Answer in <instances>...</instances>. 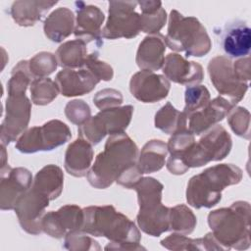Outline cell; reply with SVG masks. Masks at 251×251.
<instances>
[{
	"instance_id": "6da1fadb",
	"label": "cell",
	"mask_w": 251,
	"mask_h": 251,
	"mask_svg": "<svg viewBox=\"0 0 251 251\" xmlns=\"http://www.w3.org/2000/svg\"><path fill=\"white\" fill-rule=\"evenodd\" d=\"M138 148L125 132L111 135L87 173L89 183L98 189L110 186L137 165Z\"/></svg>"
},
{
	"instance_id": "7a4b0ae2",
	"label": "cell",
	"mask_w": 251,
	"mask_h": 251,
	"mask_svg": "<svg viewBox=\"0 0 251 251\" xmlns=\"http://www.w3.org/2000/svg\"><path fill=\"white\" fill-rule=\"evenodd\" d=\"M83 216L80 230L84 233L104 236L111 243L138 245L141 236L134 223L118 212L114 206H89L83 209Z\"/></svg>"
},
{
	"instance_id": "3957f363",
	"label": "cell",
	"mask_w": 251,
	"mask_h": 251,
	"mask_svg": "<svg viewBox=\"0 0 251 251\" xmlns=\"http://www.w3.org/2000/svg\"><path fill=\"white\" fill-rule=\"evenodd\" d=\"M241 170L232 164H220L192 176L186 189V200L194 208H211L221 200L225 187L237 184Z\"/></svg>"
},
{
	"instance_id": "277c9868",
	"label": "cell",
	"mask_w": 251,
	"mask_h": 251,
	"mask_svg": "<svg viewBox=\"0 0 251 251\" xmlns=\"http://www.w3.org/2000/svg\"><path fill=\"white\" fill-rule=\"evenodd\" d=\"M231 146L230 135L222 126L216 125L205 131L198 142L194 141L176 162L167 165V168L171 174L183 175L189 168L225 159Z\"/></svg>"
},
{
	"instance_id": "5b68a950",
	"label": "cell",
	"mask_w": 251,
	"mask_h": 251,
	"mask_svg": "<svg viewBox=\"0 0 251 251\" xmlns=\"http://www.w3.org/2000/svg\"><path fill=\"white\" fill-rule=\"evenodd\" d=\"M163 188V184L153 177H141L132 188L138 197V226L151 236H160L170 229V208L161 202Z\"/></svg>"
},
{
	"instance_id": "8992f818",
	"label": "cell",
	"mask_w": 251,
	"mask_h": 251,
	"mask_svg": "<svg viewBox=\"0 0 251 251\" xmlns=\"http://www.w3.org/2000/svg\"><path fill=\"white\" fill-rule=\"evenodd\" d=\"M166 45L174 51L184 52L186 57H202L211 49L206 28L195 17H184L176 10L169 16Z\"/></svg>"
},
{
	"instance_id": "52a82bcc",
	"label": "cell",
	"mask_w": 251,
	"mask_h": 251,
	"mask_svg": "<svg viewBox=\"0 0 251 251\" xmlns=\"http://www.w3.org/2000/svg\"><path fill=\"white\" fill-rule=\"evenodd\" d=\"M250 206L247 202H235L228 208L213 211L208 216V224L219 243L231 244L249 242Z\"/></svg>"
},
{
	"instance_id": "ba28073f",
	"label": "cell",
	"mask_w": 251,
	"mask_h": 251,
	"mask_svg": "<svg viewBox=\"0 0 251 251\" xmlns=\"http://www.w3.org/2000/svg\"><path fill=\"white\" fill-rule=\"evenodd\" d=\"M133 107H114L101 110L96 116L90 117L78 127V135L91 145L98 144L107 134L123 133L128 126Z\"/></svg>"
},
{
	"instance_id": "9c48e42d",
	"label": "cell",
	"mask_w": 251,
	"mask_h": 251,
	"mask_svg": "<svg viewBox=\"0 0 251 251\" xmlns=\"http://www.w3.org/2000/svg\"><path fill=\"white\" fill-rule=\"evenodd\" d=\"M72 132L59 120H51L41 126H33L25 131L17 140L16 148L25 154L51 151L70 140Z\"/></svg>"
},
{
	"instance_id": "30bf717a",
	"label": "cell",
	"mask_w": 251,
	"mask_h": 251,
	"mask_svg": "<svg viewBox=\"0 0 251 251\" xmlns=\"http://www.w3.org/2000/svg\"><path fill=\"white\" fill-rule=\"evenodd\" d=\"M137 1H110L109 16L102 29V37L108 39L132 38L140 29V15L135 11Z\"/></svg>"
},
{
	"instance_id": "8fae6325",
	"label": "cell",
	"mask_w": 251,
	"mask_h": 251,
	"mask_svg": "<svg viewBox=\"0 0 251 251\" xmlns=\"http://www.w3.org/2000/svg\"><path fill=\"white\" fill-rule=\"evenodd\" d=\"M208 71L211 82L222 97L233 106L243 98L248 89V83L237 77L229 59L225 56L213 58L209 62Z\"/></svg>"
},
{
	"instance_id": "7c38bea8",
	"label": "cell",
	"mask_w": 251,
	"mask_h": 251,
	"mask_svg": "<svg viewBox=\"0 0 251 251\" xmlns=\"http://www.w3.org/2000/svg\"><path fill=\"white\" fill-rule=\"evenodd\" d=\"M5 118L1 125V144L15 141L26 128L31 110V103L25 95L8 96Z\"/></svg>"
},
{
	"instance_id": "4fadbf2b",
	"label": "cell",
	"mask_w": 251,
	"mask_h": 251,
	"mask_svg": "<svg viewBox=\"0 0 251 251\" xmlns=\"http://www.w3.org/2000/svg\"><path fill=\"white\" fill-rule=\"evenodd\" d=\"M32 186V176L25 168L12 169L8 164L1 167L0 205L2 210L15 209L20 199Z\"/></svg>"
},
{
	"instance_id": "5bb4252c",
	"label": "cell",
	"mask_w": 251,
	"mask_h": 251,
	"mask_svg": "<svg viewBox=\"0 0 251 251\" xmlns=\"http://www.w3.org/2000/svg\"><path fill=\"white\" fill-rule=\"evenodd\" d=\"M49 201L48 197L30 187L14 209L23 229L31 234H38L42 231L41 222Z\"/></svg>"
},
{
	"instance_id": "9a60e30c",
	"label": "cell",
	"mask_w": 251,
	"mask_h": 251,
	"mask_svg": "<svg viewBox=\"0 0 251 251\" xmlns=\"http://www.w3.org/2000/svg\"><path fill=\"white\" fill-rule=\"evenodd\" d=\"M75 5L76 8L75 36L86 44L94 42L99 48L103 45L101 29L105 20L103 12L97 6L88 5L82 1H76Z\"/></svg>"
},
{
	"instance_id": "2e32d148",
	"label": "cell",
	"mask_w": 251,
	"mask_h": 251,
	"mask_svg": "<svg viewBox=\"0 0 251 251\" xmlns=\"http://www.w3.org/2000/svg\"><path fill=\"white\" fill-rule=\"evenodd\" d=\"M171 83L162 75L141 70L134 74L129 81V90L133 97L143 103H155L168 96Z\"/></svg>"
},
{
	"instance_id": "e0dca14e",
	"label": "cell",
	"mask_w": 251,
	"mask_h": 251,
	"mask_svg": "<svg viewBox=\"0 0 251 251\" xmlns=\"http://www.w3.org/2000/svg\"><path fill=\"white\" fill-rule=\"evenodd\" d=\"M219 43L223 51L229 58L248 57L251 47V29L240 20H233L220 28Z\"/></svg>"
},
{
	"instance_id": "ac0fdd59",
	"label": "cell",
	"mask_w": 251,
	"mask_h": 251,
	"mask_svg": "<svg viewBox=\"0 0 251 251\" xmlns=\"http://www.w3.org/2000/svg\"><path fill=\"white\" fill-rule=\"evenodd\" d=\"M83 210L76 205H66L58 211L43 216L41 227L44 232L55 238H62L69 232L80 230L83 225Z\"/></svg>"
},
{
	"instance_id": "d6986e66",
	"label": "cell",
	"mask_w": 251,
	"mask_h": 251,
	"mask_svg": "<svg viewBox=\"0 0 251 251\" xmlns=\"http://www.w3.org/2000/svg\"><path fill=\"white\" fill-rule=\"evenodd\" d=\"M100 79L88 68L83 67L75 71L65 69L56 75L55 82L60 93L66 97L84 95L92 91Z\"/></svg>"
},
{
	"instance_id": "ffe728a7",
	"label": "cell",
	"mask_w": 251,
	"mask_h": 251,
	"mask_svg": "<svg viewBox=\"0 0 251 251\" xmlns=\"http://www.w3.org/2000/svg\"><path fill=\"white\" fill-rule=\"evenodd\" d=\"M163 73L170 80L192 86L203 80V68L197 62H189L176 53H170L164 60Z\"/></svg>"
},
{
	"instance_id": "44dd1931",
	"label": "cell",
	"mask_w": 251,
	"mask_h": 251,
	"mask_svg": "<svg viewBox=\"0 0 251 251\" xmlns=\"http://www.w3.org/2000/svg\"><path fill=\"white\" fill-rule=\"evenodd\" d=\"M233 107L232 104L222 96L210 100L204 108L187 118V129L194 135H200L221 122Z\"/></svg>"
},
{
	"instance_id": "7402d4cb",
	"label": "cell",
	"mask_w": 251,
	"mask_h": 251,
	"mask_svg": "<svg viewBox=\"0 0 251 251\" xmlns=\"http://www.w3.org/2000/svg\"><path fill=\"white\" fill-rule=\"evenodd\" d=\"M165 36L161 33L146 36L139 44L136 53V64L144 71L155 72L162 69L166 50Z\"/></svg>"
},
{
	"instance_id": "603a6c76",
	"label": "cell",
	"mask_w": 251,
	"mask_h": 251,
	"mask_svg": "<svg viewBox=\"0 0 251 251\" xmlns=\"http://www.w3.org/2000/svg\"><path fill=\"white\" fill-rule=\"evenodd\" d=\"M93 160V149L91 144L82 138L72 142L65 153V169L76 177L87 176Z\"/></svg>"
},
{
	"instance_id": "cb8c5ba5",
	"label": "cell",
	"mask_w": 251,
	"mask_h": 251,
	"mask_svg": "<svg viewBox=\"0 0 251 251\" xmlns=\"http://www.w3.org/2000/svg\"><path fill=\"white\" fill-rule=\"evenodd\" d=\"M57 3L58 1H16L11 6L10 14L19 25L30 26L40 21Z\"/></svg>"
},
{
	"instance_id": "d4e9b609",
	"label": "cell",
	"mask_w": 251,
	"mask_h": 251,
	"mask_svg": "<svg viewBox=\"0 0 251 251\" xmlns=\"http://www.w3.org/2000/svg\"><path fill=\"white\" fill-rule=\"evenodd\" d=\"M75 24L74 13L67 7H61L46 18L44 33L51 41L61 42L75 30Z\"/></svg>"
},
{
	"instance_id": "484cf974",
	"label": "cell",
	"mask_w": 251,
	"mask_h": 251,
	"mask_svg": "<svg viewBox=\"0 0 251 251\" xmlns=\"http://www.w3.org/2000/svg\"><path fill=\"white\" fill-rule=\"evenodd\" d=\"M168 147L165 142L158 139L148 141L140 151L137 159V169L141 175L160 171L166 161Z\"/></svg>"
},
{
	"instance_id": "4316f807",
	"label": "cell",
	"mask_w": 251,
	"mask_h": 251,
	"mask_svg": "<svg viewBox=\"0 0 251 251\" xmlns=\"http://www.w3.org/2000/svg\"><path fill=\"white\" fill-rule=\"evenodd\" d=\"M63 179L64 175L62 170L58 166L48 165L36 174L31 187L48 197L51 201L61 194Z\"/></svg>"
},
{
	"instance_id": "83f0119b",
	"label": "cell",
	"mask_w": 251,
	"mask_h": 251,
	"mask_svg": "<svg viewBox=\"0 0 251 251\" xmlns=\"http://www.w3.org/2000/svg\"><path fill=\"white\" fill-rule=\"evenodd\" d=\"M90 54L87 53L86 43L75 39L63 43L56 51V59L61 67L67 69L83 68Z\"/></svg>"
},
{
	"instance_id": "f1b7e54d",
	"label": "cell",
	"mask_w": 251,
	"mask_h": 251,
	"mask_svg": "<svg viewBox=\"0 0 251 251\" xmlns=\"http://www.w3.org/2000/svg\"><path fill=\"white\" fill-rule=\"evenodd\" d=\"M141 10L140 29L143 32L156 34L165 25L167 13L161 1H137Z\"/></svg>"
},
{
	"instance_id": "f546056e",
	"label": "cell",
	"mask_w": 251,
	"mask_h": 251,
	"mask_svg": "<svg viewBox=\"0 0 251 251\" xmlns=\"http://www.w3.org/2000/svg\"><path fill=\"white\" fill-rule=\"evenodd\" d=\"M155 126L163 132L173 135L187 129V119L171 102H167L155 115Z\"/></svg>"
},
{
	"instance_id": "4dcf8cb0",
	"label": "cell",
	"mask_w": 251,
	"mask_h": 251,
	"mask_svg": "<svg viewBox=\"0 0 251 251\" xmlns=\"http://www.w3.org/2000/svg\"><path fill=\"white\" fill-rule=\"evenodd\" d=\"M196 226V217L185 205L170 209V229L181 234L191 233Z\"/></svg>"
},
{
	"instance_id": "1f68e13d",
	"label": "cell",
	"mask_w": 251,
	"mask_h": 251,
	"mask_svg": "<svg viewBox=\"0 0 251 251\" xmlns=\"http://www.w3.org/2000/svg\"><path fill=\"white\" fill-rule=\"evenodd\" d=\"M55 81L48 77L34 78L30 82L31 101L36 105H46L52 102L59 93Z\"/></svg>"
},
{
	"instance_id": "d6a6232c",
	"label": "cell",
	"mask_w": 251,
	"mask_h": 251,
	"mask_svg": "<svg viewBox=\"0 0 251 251\" xmlns=\"http://www.w3.org/2000/svg\"><path fill=\"white\" fill-rule=\"evenodd\" d=\"M33 80V76L29 72L28 61H21L12 70L11 78L7 82L8 96L13 95H25L26 87L30 80Z\"/></svg>"
},
{
	"instance_id": "836d02e7",
	"label": "cell",
	"mask_w": 251,
	"mask_h": 251,
	"mask_svg": "<svg viewBox=\"0 0 251 251\" xmlns=\"http://www.w3.org/2000/svg\"><path fill=\"white\" fill-rule=\"evenodd\" d=\"M185 106L183 114L186 119L201 110L210 102V92L204 85H192L185 89Z\"/></svg>"
},
{
	"instance_id": "e575fe53",
	"label": "cell",
	"mask_w": 251,
	"mask_h": 251,
	"mask_svg": "<svg viewBox=\"0 0 251 251\" xmlns=\"http://www.w3.org/2000/svg\"><path fill=\"white\" fill-rule=\"evenodd\" d=\"M57 63L56 56L49 52H41L28 61V68L33 78L45 77L56 70Z\"/></svg>"
},
{
	"instance_id": "d590c367",
	"label": "cell",
	"mask_w": 251,
	"mask_h": 251,
	"mask_svg": "<svg viewBox=\"0 0 251 251\" xmlns=\"http://www.w3.org/2000/svg\"><path fill=\"white\" fill-rule=\"evenodd\" d=\"M228 114V124L231 129L238 136L249 138V112L245 108L237 107Z\"/></svg>"
},
{
	"instance_id": "8d00e7d4",
	"label": "cell",
	"mask_w": 251,
	"mask_h": 251,
	"mask_svg": "<svg viewBox=\"0 0 251 251\" xmlns=\"http://www.w3.org/2000/svg\"><path fill=\"white\" fill-rule=\"evenodd\" d=\"M65 114L70 122L81 126L90 118V108L82 100H74L67 104Z\"/></svg>"
},
{
	"instance_id": "74e56055",
	"label": "cell",
	"mask_w": 251,
	"mask_h": 251,
	"mask_svg": "<svg viewBox=\"0 0 251 251\" xmlns=\"http://www.w3.org/2000/svg\"><path fill=\"white\" fill-rule=\"evenodd\" d=\"M93 102L100 110L118 107L123 102L122 93L115 89H104L96 93Z\"/></svg>"
}]
</instances>
